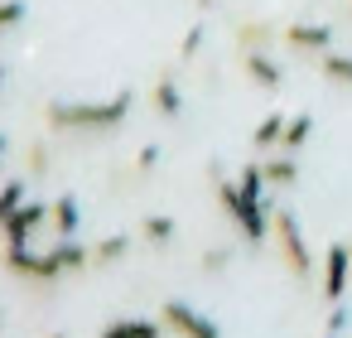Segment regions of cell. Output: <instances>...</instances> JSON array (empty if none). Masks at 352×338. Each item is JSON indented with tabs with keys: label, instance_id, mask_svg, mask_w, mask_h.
Instances as JSON below:
<instances>
[{
	"label": "cell",
	"instance_id": "cell-1",
	"mask_svg": "<svg viewBox=\"0 0 352 338\" xmlns=\"http://www.w3.org/2000/svg\"><path fill=\"white\" fill-rule=\"evenodd\" d=\"M6 271L15 275V280H30V285H54V280H63V275H78V271H87L92 266V246H82V242H73V237H63L54 251H34V246H6Z\"/></svg>",
	"mask_w": 352,
	"mask_h": 338
},
{
	"label": "cell",
	"instance_id": "cell-2",
	"mask_svg": "<svg viewBox=\"0 0 352 338\" xmlns=\"http://www.w3.org/2000/svg\"><path fill=\"white\" fill-rule=\"evenodd\" d=\"M135 107V92H116L111 102H49L44 121L54 131H116Z\"/></svg>",
	"mask_w": 352,
	"mask_h": 338
},
{
	"label": "cell",
	"instance_id": "cell-3",
	"mask_svg": "<svg viewBox=\"0 0 352 338\" xmlns=\"http://www.w3.org/2000/svg\"><path fill=\"white\" fill-rule=\"evenodd\" d=\"M275 246H280V256H285V266H289L294 280H309L318 271L314 266V251L304 242V227H299V218L289 208H275Z\"/></svg>",
	"mask_w": 352,
	"mask_h": 338
},
{
	"label": "cell",
	"instance_id": "cell-4",
	"mask_svg": "<svg viewBox=\"0 0 352 338\" xmlns=\"http://www.w3.org/2000/svg\"><path fill=\"white\" fill-rule=\"evenodd\" d=\"M160 324L169 333H179V338H222V328L208 314H198L193 304H184V299H164L160 304Z\"/></svg>",
	"mask_w": 352,
	"mask_h": 338
},
{
	"label": "cell",
	"instance_id": "cell-5",
	"mask_svg": "<svg viewBox=\"0 0 352 338\" xmlns=\"http://www.w3.org/2000/svg\"><path fill=\"white\" fill-rule=\"evenodd\" d=\"M49 218H54V203L34 198V203H25L20 213H10L6 222H0V237H6V246H30V242H34V232H39V227H49Z\"/></svg>",
	"mask_w": 352,
	"mask_h": 338
},
{
	"label": "cell",
	"instance_id": "cell-6",
	"mask_svg": "<svg viewBox=\"0 0 352 338\" xmlns=\"http://www.w3.org/2000/svg\"><path fill=\"white\" fill-rule=\"evenodd\" d=\"M347 280H352V246L333 242V246L323 251V299L338 304L342 290H347Z\"/></svg>",
	"mask_w": 352,
	"mask_h": 338
},
{
	"label": "cell",
	"instance_id": "cell-7",
	"mask_svg": "<svg viewBox=\"0 0 352 338\" xmlns=\"http://www.w3.org/2000/svg\"><path fill=\"white\" fill-rule=\"evenodd\" d=\"M280 39H285L294 54H304V59H323V54L333 49V30H328V25H304V20H299V25H285Z\"/></svg>",
	"mask_w": 352,
	"mask_h": 338
},
{
	"label": "cell",
	"instance_id": "cell-8",
	"mask_svg": "<svg viewBox=\"0 0 352 338\" xmlns=\"http://www.w3.org/2000/svg\"><path fill=\"white\" fill-rule=\"evenodd\" d=\"M261 169H265V184H270V189H294V184H299V160H294L289 150H270V155L261 160Z\"/></svg>",
	"mask_w": 352,
	"mask_h": 338
},
{
	"label": "cell",
	"instance_id": "cell-9",
	"mask_svg": "<svg viewBox=\"0 0 352 338\" xmlns=\"http://www.w3.org/2000/svg\"><path fill=\"white\" fill-rule=\"evenodd\" d=\"M150 102H155V112H160L164 121H174V116L184 112V92H179V78H174V73H160V78H155V87H150Z\"/></svg>",
	"mask_w": 352,
	"mask_h": 338
},
{
	"label": "cell",
	"instance_id": "cell-10",
	"mask_svg": "<svg viewBox=\"0 0 352 338\" xmlns=\"http://www.w3.org/2000/svg\"><path fill=\"white\" fill-rule=\"evenodd\" d=\"M97 338H164L160 319H111Z\"/></svg>",
	"mask_w": 352,
	"mask_h": 338
},
{
	"label": "cell",
	"instance_id": "cell-11",
	"mask_svg": "<svg viewBox=\"0 0 352 338\" xmlns=\"http://www.w3.org/2000/svg\"><path fill=\"white\" fill-rule=\"evenodd\" d=\"M241 68H246V83H256L265 92L280 87V63H270L265 54H241Z\"/></svg>",
	"mask_w": 352,
	"mask_h": 338
},
{
	"label": "cell",
	"instance_id": "cell-12",
	"mask_svg": "<svg viewBox=\"0 0 352 338\" xmlns=\"http://www.w3.org/2000/svg\"><path fill=\"white\" fill-rule=\"evenodd\" d=\"M285 126H289V116H285V112H270V116H265V121L251 131V145H256V150H265V155H270V150H280Z\"/></svg>",
	"mask_w": 352,
	"mask_h": 338
},
{
	"label": "cell",
	"instance_id": "cell-13",
	"mask_svg": "<svg viewBox=\"0 0 352 338\" xmlns=\"http://www.w3.org/2000/svg\"><path fill=\"white\" fill-rule=\"evenodd\" d=\"M78 222H82L78 198H73V193H58V198H54V218H49V227H54L58 237H73V232H78Z\"/></svg>",
	"mask_w": 352,
	"mask_h": 338
},
{
	"label": "cell",
	"instance_id": "cell-14",
	"mask_svg": "<svg viewBox=\"0 0 352 338\" xmlns=\"http://www.w3.org/2000/svg\"><path fill=\"white\" fill-rule=\"evenodd\" d=\"M270 39H275V25H261V20H241V25H236V44H241V54H265Z\"/></svg>",
	"mask_w": 352,
	"mask_h": 338
},
{
	"label": "cell",
	"instance_id": "cell-15",
	"mask_svg": "<svg viewBox=\"0 0 352 338\" xmlns=\"http://www.w3.org/2000/svg\"><path fill=\"white\" fill-rule=\"evenodd\" d=\"M174 232H179V222H174V218H164V213H150V218L140 222V237H145L150 246H169V242H174Z\"/></svg>",
	"mask_w": 352,
	"mask_h": 338
},
{
	"label": "cell",
	"instance_id": "cell-16",
	"mask_svg": "<svg viewBox=\"0 0 352 338\" xmlns=\"http://www.w3.org/2000/svg\"><path fill=\"white\" fill-rule=\"evenodd\" d=\"M131 251V237L126 232H111V237H102L97 246H92V266H111V261H121Z\"/></svg>",
	"mask_w": 352,
	"mask_h": 338
},
{
	"label": "cell",
	"instance_id": "cell-17",
	"mask_svg": "<svg viewBox=\"0 0 352 338\" xmlns=\"http://www.w3.org/2000/svg\"><path fill=\"white\" fill-rule=\"evenodd\" d=\"M318 68H323V78H328V83L352 87V54H333V49H328V54L318 59Z\"/></svg>",
	"mask_w": 352,
	"mask_h": 338
},
{
	"label": "cell",
	"instance_id": "cell-18",
	"mask_svg": "<svg viewBox=\"0 0 352 338\" xmlns=\"http://www.w3.org/2000/svg\"><path fill=\"white\" fill-rule=\"evenodd\" d=\"M314 136V116L309 112H299V116H289V126H285V140H280V150H289V155H299V145Z\"/></svg>",
	"mask_w": 352,
	"mask_h": 338
},
{
	"label": "cell",
	"instance_id": "cell-19",
	"mask_svg": "<svg viewBox=\"0 0 352 338\" xmlns=\"http://www.w3.org/2000/svg\"><path fill=\"white\" fill-rule=\"evenodd\" d=\"M30 198H25V179H6L0 184V222H6L10 213H20Z\"/></svg>",
	"mask_w": 352,
	"mask_h": 338
},
{
	"label": "cell",
	"instance_id": "cell-20",
	"mask_svg": "<svg viewBox=\"0 0 352 338\" xmlns=\"http://www.w3.org/2000/svg\"><path fill=\"white\" fill-rule=\"evenodd\" d=\"M25 15H30V6H25V0H0V34H6V30H15Z\"/></svg>",
	"mask_w": 352,
	"mask_h": 338
},
{
	"label": "cell",
	"instance_id": "cell-21",
	"mask_svg": "<svg viewBox=\"0 0 352 338\" xmlns=\"http://www.w3.org/2000/svg\"><path fill=\"white\" fill-rule=\"evenodd\" d=\"M49 165H54V160H49V145H30V150H25V169H30L34 179H44Z\"/></svg>",
	"mask_w": 352,
	"mask_h": 338
},
{
	"label": "cell",
	"instance_id": "cell-22",
	"mask_svg": "<svg viewBox=\"0 0 352 338\" xmlns=\"http://www.w3.org/2000/svg\"><path fill=\"white\" fill-rule=\"evenodd\" d=\"M179 54H184V59H198V54H203V30H198V25H193V30L184 34V44H179Z\"/></svg>",
	"mask_w": 352,
	"mask_h": 338
},
{
	"label": "cell",
	"instance_id": "cell-23",
	"mask_svg": "<svg viewBox=\"0 0 352 338\" xmlns=\"http://www.w3.org/2000/svg\"><path fill=\"white\" fill-rule=\"evenodd\" d=\"M222 266H232V251H222V246H208V251H203V271H222Z\"/></svg>",
	"mask_w": 352,
	"mask_h": 338
},
{
	"label": "cell",
	"instance_id": "cell-24",
	"mask_svg": "<svg viewBox=\"0 0 352 338\" xmlns=\"http://www.w3.org/2000/svg\"><path fill=\"white\" fill-rule=\"evenodd\" d=\"M160 165V145H145L140 155H135V169H155Z\"/></svg>",
	"mask_w": 352,
	"mask_h": 338
},
{
	"label": "cell",
	"instance_id": "cell-25",
	"mask_svg": "<svg viewBox=\"0 0 352 338\" xmlns=\"http://www.w3.org/2000/svg\"><path fill=\"white\" fill-rule=\"evenodd\" d=\"M347 319H352L347 309H328V333H338V328H347Z\"/></svg>",
	"mask_w": 352,
	"mask_h": 338
},
{
	"label": "cell",
	"instance_id": "cell-26",
	"mask_svg": "<svg viewBox=\"0 0 352 338\" xmlns=\"http://www.w3.org/2000/svg\"><path fill=\"white\" fill-rule=\"evenodd\" d=\"M0 92H6V63H0Z\"/></svg>",
	"mask_w": 352,
	"mask_h": 338
},
{
	"label": "cell",
	"instance_id": "cell-27",
	"mask_svg": "<svg viewBox=\"0 0 352 338\" xmlns=\"http://www.w3.org/2000/svg\"><path fill=\"white\" fill-rule=\"evenodd\" d=\"M0 155H6V136H0Z\"/></svg>",
	"mask_w": 352,
	"mask_h": 338
},
{
	"label": "cell",
	"instance_id": "cell-28",
	"mask_svg": "<svg viewBox=\"0 0 352 338\" xmlns=\"http://www.w3.org/2000/svg\"><path fill=\"white\" fill-rule=\"evenodd\" d=\"M0 328H6V314H0Z\"/></svg>",
	"mask_w": 352,
	"mask_h": 338
},
{
	"label": "cell",
	"instance_id": "cell-29",
	"mask_svg": "<svg viewBox=\"0 0 352 338\" xmlns=\"http://www.w3.org/2000/svg\"><path fill=\"white\" fill-rule=\"evenodd\" d=\"M49 338H63V333H49Z\"/></svg>",
	"mask_w": 352,
	"mask_h": 338
},
{
	"label": "cell",
	"instance_id": "cell-30",
	"mask_svg": "<svg viewBox=\"0 0 352 338\" xmlns=\"http://www.w3.org/2000/svg\"><path fill=\"white\" fill-rule=\"evenodd\" d=\"M203 6H212V0H203Z\"/></svg>",
	"mask_w": 352,
	"mask_h": 338
},
{
	"label": "cell",
	"instance_id": "cell-31",
	"mask_svg": "<svg viewBox=\"0 0 352 338\" xmlns=\"http://www.w3.org/2000/svg\"><path fill=\"white\" fill-rule=\"evenodd\" d=\"M0 160H6V155H0ZM0 184H6V179H0Z\"/></svg>",
	"mask_w": 352,
	"mask_h": 338
}]
</instances>
